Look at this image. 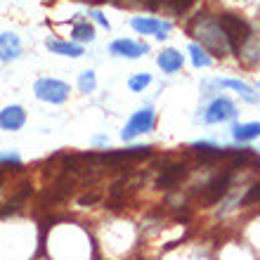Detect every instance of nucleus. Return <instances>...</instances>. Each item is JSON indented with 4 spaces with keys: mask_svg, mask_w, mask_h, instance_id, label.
I'll return each mask as SVG.
<instances>
[{
    "mask_svg": "<svg viewBox=\"0 0 260 260\" xmlns=\"http://www.w3.org/2000/svg\"><path fill=\"white\" fill-rule=\"evenodd\" d=\"M232 175H234L232 171H222V173H218L213 180H208V182L201 187V192H199V204L211 206V204H215V201H220V199L227 194V189H230Z\"/></svg>",
    "mask_w": 260,
    "mask_h": 260,
    "instance_id": "7ed1b4c3",
    "label": "nucleus"
},
{
    "mask_svg": "<svg viewBox=\"0 0 260 260\" xmlns=\"http://www.w3.org/2000/svg\"><path fill=\"white\" fill-rule=\"evenodd\" d=\"M237 116V107L230 97H215L208 107H206L204 121L206 123H225V121H232Z\"/></svg>",
    "mask_w": 260,
    "mask_h": 260,
    "instance_id": "423d86ee",
    "label": "nucleus"
},
{
    "mask_svg": "<svg viewBox=\"0 0 260 260\" xmlns=\"http://www.w3.org/2000/svg\"><path fill=\"white\" fill-rule=\"evenodd\" d=\"M140 5L147 10H161V7H166V0H140Z\"/></svg>",
    "mask_w": 260,
    "mask_h": 260,
    "instance_id": "4be33fe9",
    "label": "nucleus"
},
{
    "mask_svg": "<svg viewBox=\"0 0 260 260\" xmlns=\"http://www.w3.org/2000/svg\"><path fill=\"white\" fill-rule=\"evenodd\" d=\"M189 55H192V64L197 69H206V67H211V64H213L211 55H208L201 45H197V43H192V45H189Z\"/></svg>",
    "mask_w": 260,
    "mask_h": 260,
    "instance_id": "dca6fc26",
    "label": "nucleus"
},
{
    "mask_svg": "<svg viewBox=\"0 0 260 260\" xmlns=\"http://www.w3.org/2000/svg\"><path fill=\"white\" fill-rule=\"evenodd\" d=\"M109 50L114 55L118 57H128V59H137L147 52V43H135V41H128V38H121V41H114L109 45Z\"/></svg>",
    "mask_w": 260,
    "mask_h": 260,
    "instance_id": "6e6552de",
    "label": "nucleus"
},
{
    "mask_svg": "<svg viewBox=\"0 0 260 260\" xmlns=\"http://www.w3.org/2000/svg\"><path fill=\"white\" fill-rule=\"evenodd\" d=\"M0 164H7V166H19V158L14 154H0Z\"/></svg>",
    "mask_w": 260,
    "mask_h": 260,
    "instance_id": "5701e85b",
    "label": "nucleus"
},
{
    "mask_svg": "<svg viewBox=\"0 0 260 260\" xmlns=\"http://www.w3.org/2000/svg\"><path fill=\"white\" fill-rule=\"evenodd\" d=\"M149 83H151V76L149 74H137V76H133V78L128 81V88L133 90V92H142Z\"/></svg>",
    "mask_w": 260,
    "mask_h": 260,
    "instance_id": "6ab92c4d",
    "label": "nucleus"
},
{
    "mask_svg": "<svg viewBox=\"0 0 260 260\" xmlns=\"http://www.w3.org/2000/svg\"><path fill=\"white\" fill-rule=\"evenodd\" d=\"M21 55V43L14 34H0V62H12Z\"/></svg>",
    "mask_w": 260,
    "mask_h": 260,
    "instance_id": "9b49d317",
    "label": "nucleus"
},
{
    "mask_svg": "<svg viewBox=\"0 0 260 260\" xmlns=\"http://www.w3.org/2000/svg\"><path fill=\"white\" fill-rule=\"evenodd\" d=\"M255 201H260V182H255L251 189H248V194L244 199H241V204L248 206V204H255Z\"/></svg>",
    "mask_w": 260,
    "mask_h": 260,
    "instance_id": "412c9836",
    "label": "nucleus"
},
{
    "mask_svg": "<svg viewBox=\"0 0 260 260\" xmlns=\"http://www.w3.org/2000/svg\"><path fill=\"white\" fill-rule=\"evenodd\" d=\"M48 50H52L57 55H64V57H81L83 55L81 45H76V43H62V41H48Z\"/></svg>",
    "mask_w": 260,
    "mask_h": 260,
    "instance_id": "2eb2a0df",
    "label": "nucleus"
},
{
    "mask_svg": "<svg viewBox=\"0 0 260 260\" xmlns=\"http://www.w3.org/2000/svg\"><path fill=\"white\" fill-rule=\"evenodd\" d=\"M90 17H95L97 24H102L104 28H109V21H107V17H104L102 12H97V10H92V12H90Z\"/></svg>",
    "mask_w": 260,
    "mask_h": 260,
    "instance_id": "b1692460",
    "label": "nucleus"
},
{
    "mask_svg": "<svg viewBox=\"0 0 260 260\" xmlns=\"http://www.w3.org/2000/svg\"><path fill=\"white\" fill-rule=\"evenodd\" d=\"M232 135L237 142H251V140H258L260 137V123H237L232 128Z\"/></svg>",
    "mask_w": 260,
    "mask_h": 260,
    "instance_id": "4468645a",
    "label": "nucleus"
},
{
    "mask_svg": "<svg viewBox=\"0 0 260 260\" xmlns=\"http://www.w3.org/2000/svg\"><path fill=\"white\" fill-rule=\"evenodd\" d=\"M215 85H220V88L237 90V92H239V95L244 97L248 104L258 102V92H253V88H251V85H246L244 81H234V78H218V81H215Z\"/></svg>",
    "mask_w": 260,
    "mask_h": 260,
    "instance_id": "f8f14e48",
    "label": "nucleus"
},
{
    "mask_svg": "<svg viewBox=\"0 0 260 260\" xmlns=\"http://www.w3.org/2000/svg\"><path fill=\"white\" fill-rule=\"evenodd\" d=\"M95 85H97L95 74H92V71H83L81 78H78V88H81V92H92Z\"/></svg>",
    "mask_w": 260,
    "mask_h": 260,
    "instance_id": "aec40b11",
    "label": "nucleus"
},
{
    "mask_svg": "<svg viewBox=\"0 0 260 260\" xmlns=\"http://www.w3.org/2000/svg\"><path fill=\"white\" fill-rule=\"evenodd\" d=\"M197 0H166V10L171 14H185Z\"/></svg>",
    "mask_w": 260,
    "mask_h": 260,
    "instance_id": "a211bd4d",
    "label": "nucleus"
},
{
    "mask_svg": "<svg viewBox=\"0 0 260 260\" xmlns=\"http://www.w3.org/2000/svg\"><path fill=\"white\" fill-rule=\"evenodd\" d=\"M130 24H133V28H135L137 34L156 36L158 41H164L166 36L171 34V28H173L171 21L156 19V17H133V19H130Z\"/></svg>",
    "mask_w": 260,
    "mask_h": 260,
    "instance_id": "0eeeda50",
    "label": "nucleus"
},
{
    "mask_svg": "<svg viewBox=\"0 0 260 260\" xmlns=\"http://www.w3.org/2000/svg\"><path fill=\"white\" fill-rule=\"evenodd\" d=\"M189 34H192L194 38H199L201 48L208 50L211 55L220 57V59L232 52L230 43H227L225 31H222V26H220L218 17H211V14H197V17L189 21Z\"/></svg>",
    "mask_w": 260,
    "mask_h": 260,
    "instance_id": "f257e3e1",
    "label": "nucleus"
},
{
    "mask_svg": "<svg viewBox=\"0 0 260 260\" xmlns=\"http://www.w3.org/2000/svg\"><path fill=\"white\" fill-rule=\"evenodd\" d=\"M218 21H220V26H222V31H225L227 43H230L232 52H237V55H239L241 50L251 43V38H253V26H251L244 17L232 14V12L220 14Z\"/></svg>",
    "mask_w": 260,
    "mask_h": 260,
    "instance_id": "f03ea898",
    "label": "nucleus"
},
{
    "mask_svg": "<svg viewBox=\"0 0 260 260\" xmlns=\"http://www.w3.org/2000/svg\"><path fill=\"white\" fill-rule=\"evenodd\" d=\"M26 121V111L21 109V107H5V109L0 111V128L3 130H19Z\"/></svg>",
    "mask_w": 260,
    "mask_h": 260,
    "instance_id": "9d476101",
    "label": "nucleus"
},
{
    "mask_svg": "<svg viewBox=\"0 0 260 260\" xmlns=\"http://www.w3.org/2000/svg\"><path fill=\"white\" fill-rule=\"evenodd\" d=\"M258 85H260V83H258Z\"/></svg>",
    "mask_w": 260,
    "mask_h": 260,
    "instance_id": "393cba45",
    "label": "nucleus"
},
{
    "mask_svg": "<svg viewBox=\"0 0 260 260\" xmlns=\"http://www.w3.org/2000/svg\"><path fill=\"white\" fill-rule=\"evenodd\" d=\"M187 173H189V168H187L185 164L166 166L164 171H161V175H158V180H156V187H161V189H171V187H175L180 180L185 178Z\"/></svg>",
    "mask_w": 260,
    "mask_h": 260,
    "instance_id": "1a4fd4ad",
    "label": "nucleus"
},
{
    "mask_svg": "<svg viewBox=\"0 0 260 260\" xmlns=\"http://www.w3.org/2000/svg\"><path fill=\"white\" fill-rule=\"evenodd\" d=\"M71 36L81 43H90L92 38H95V28L90 26L88 21H78V24L74 26V31H71Z\"/></svg>",
    "mask_w": 260,
    "mask_h": 260,
    "instance_id": "f3484780",
    "label": "nucleus"
},
{
    "mask_svg": "<svg viewBox=\"0 0 260 260\" xmlns=\"http://www.w3.org/2000/svg\"><path fill=\"white\" fill-rule=\"evenodd\" d=\"M158 67L164 69V74H178L180 69H182V55H180L178 50H173V48H168V50H164L161 55H158Z\"/></svg>",
    "mask_w": 260,
    "mask_h": 260,
    "instance_id": "ddd939ff",
    "label": "nucleus"
},
{
    "mask_svg": "<svg viewBox=\"0 0 260 260\" xmlns=\"http://www.w3.org/2000/svg\"><path fill=\"white\" fill-rule=\"evenodd\" d=\"M34 92L38 100L50 104H59L69 97V85L62 81H55V78H43L34 85Z\"/></svg>",
    "mask_w": 260,
    "mask_h": 260,
    "instance_id": "39448f33",
    "label": "nucleus"
},
{
    "mask_svg": "<svg viewBox=\"0 0 260 260\" xmlns=\"http://www.w3.org/2000/svg\"><path fill=\"white\" fill-rule=\"evenodd\" d=\"M154 121H156V116H154V109H151V107H144V109L135 111V114L130 116V121L125 123L121 137H123L125 142H130V140H135L137 135L149 133V130L154 128Z\"/></svg>",
    "mask_w": 260,
    "mask_h": 260,
    "instance_id": "20e7f679",
    "label": "nucleus"
}]
</instances>
